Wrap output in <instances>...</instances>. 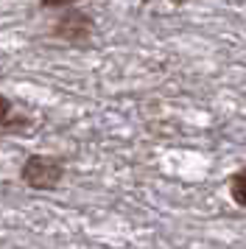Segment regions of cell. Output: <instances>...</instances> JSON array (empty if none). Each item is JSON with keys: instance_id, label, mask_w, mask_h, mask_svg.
Returning <instances> with one entry per match:
<instances>
[{"instance_id": "cell-1", "label": "cell", "mask_w": 246, "mask_h": 249, "mask_svg": "<svg viewBox=\"0 0 246 249\" xmlns=\"http://www.w3.org/2000/svg\"><path fill=\"white\" fill-rule=\"evenodd\" d=\"M62 177H65V165L59 157H51V154H31L20 171V179L31 191H53Z\"/></svg>"}, {"instance_id": "cell-2", "label": "cell", "mask_w": 246, "mask_h": 249, "mask_svg": "<svg viewBox=\"0 0 246 249\" xmlns=\"http://www.w3.org/2000/svg\"><path fill=\"white\" fill-rule=\"evenodd\" d=\"M92 20H89L84 12H78V9H67L62 17H59V23H56V36L59 39H65L70 45H84L89 36H92Z\"/></svg>"}, {"instance_id": "cell-3", "label": "cell", "mask_w": 246, "mask_h": 249, "mask_svg": "<svg viewBox=\"0 0 246 249\" xmlns=\"http://www.w3.org/2000/svg\"><path fill=\"white\" fill-rule=\"evenodd\" d=\"M229 196H232V202L238 207L246 210V168L235 171L232 177H229Z\"/></svg>"}, {"instance_id": "cell-4", "label": "cell", "mask_w": 246, "mask_h": 249, "mask_svg": "<svg viewBox=\"0 0 246 249\" xmlns=\"http://www.w3.org/2000/svg\"><path fill=\"white\" fill-rule=\"evenodd\" d=\"M11 121V104L6 95H0V126H9Z\"/></svg>"}, {"instance_id": "cell-5", "label": "cell", "mask_w": 246, "mask_h": 249, "mask_svg": "<svg viewBox=\"0 0 246 249\" xmlns=\"http://www.w3.org/2000/svg\"><path fill=\"white\" fill-rule=\"evenodd\" d=\"M45 9H70L76 0H39Z\"/></svg>"}, {"instance_id": "cell-6", "label": "cell", "mask_w": 246, "mask_h": 249, "mask_svg": "<svg viewBox=\"0 0 246 249\" xmlns=\"http://www.w3.org/2000/svg\"><path fill=\"white\" fill-rule=\"evenodd\" d=\"M171 3H174V6H185V3H188V0H171Z\"/></svg>"}]
</instances>
